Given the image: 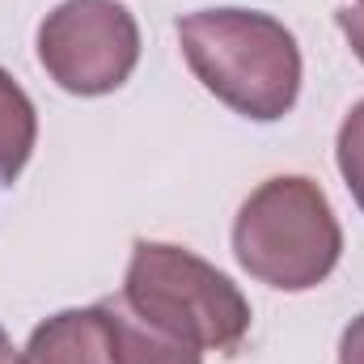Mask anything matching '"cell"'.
Masks as SVG:
<instances>
[{
    "mask_svg": "<svg viewBox=\"0 0 364 364\" xmlns=\"http://www.w3.org/2000/svg\"><path fill=\"white\" fill-rule=\"evenodd\" d=\"M178 47L195 81L242 119L275 123L296 106L301 47L259 9H199L178 17Z\"/></svg>",
    "mask_w": 364,
    "mask_h": 364,
    "instance_id": "obj_1",
    "label": "cell"
},
{
    "mask_svg": "<svg viewBox=\"0 0 364 364\" xmlns=\"http://www.w3.org/2000/svg\"><path fill=\"white\" fill-rule=\"evenodd\" d=\"M242 272L279 292H309L339 267L343 229L326 191L305 174L267 178L246 195L233 220Z\"/></svg>",
    "mask_w": 364,
    "mask_h": 364,
    "instance_id": "obj_2",
    "label": "cell"
},
{
    "mask_svg": "<svg viewBox=\"0 0 364 364\" xmlns=\"http://www.w3.org/2000/svg\"><path fill=\"white\" fill-rule=\"evenodd\" d=\"M119 301L199 352H233L250 335V301L225 272L174 242H136Z\"/></svg>",
    "mask_w": 364,
    "mask_h": 364,
    "instance_id": "obj_3",
    "label": "cell"
},
{
    "mask_svg": "<svg viewBox=\"0 0 364 364\" xmlns=\"http://www.w3.org/2000/svg\"><path fill=\"white\" fill-rule=\"evenodd\" d=\"M38 64L64 93L102 97L140 64V26L119 0H60L38 21Z\"/></svg>",
    "mask_w": 364,
    "mask_h": 364,
    "instance_id": "obj_4",
    "label": "cell"
},
{
    "mask_svg": "<svg viewBox=\"0 0 364 364\" xmlns=\"http://www.w3.org/2000/svg\"><path fill=\"white\" fill-rule=\"evenodd\" d=\"M17 364H114L102 305L60 309L47 322H38Z\"/></svg>",
    "mask_w": 364,
    "mask_h": 364,
    "instance_id": "obj_5",
    "label": "cell"
},
{
    "mask_svg": "<svg viewBox=\"0 0 364 364\" xmlns=\"http://www.w3.org/2000/svg\"><path fill=\"white\" fill-rule=\"evenodd\" d=\"M102 305V318H106V331H110V352L114 364H203V352L182 343L174 335L140 322L119 296L114 301H97Z\"/></svg>",
    "mask_w": 364,
    "mask_h": 364,
    "instance_id": "obj_6",
    "label": "cell"
},
{
    "mask_svg": "<svg viewBox=\"0 0 364 364\" xmlns=\"http://www.w3.org/2000/svg\"><path fill=\"white\" fill-rule=\"evenodd\" d=\"M38 144V110L30 93L0 68V186L17 182Z\"/></svg>",
    "mask_w": 364,
    "mask_h": 364,
    "instance_id": "obj_7",
    "label": "cell"
},
{
    "mask_svg": "<svg viewBox=\"0 0 364 364\" xmlns=\"http://www.w3.org/2000/svg\"><path fill=\"white\" fill-rule=\"evenodd\" d=\"M335 161H339V174L348 182L352 199L360 203L364 212V102H356L339 127V140H335Z\"/></svg>",
    "mask_w": 364,
    "mask_h": 364,
    "instance_id": "obj_8",
    "label": "cell"
},
{
    "mask_svg": "<svg viewBox=\"0 0 364 364\" xmlns=\"http://www.w3.org/2000/svg\"><path fill=\"white\" fill-rule=\"evenodd\" d=\"M335 21H339L348 47L356 51V60L364 64V4H343V9H335Z\"/></svg>",
    "mask_w": 364,
    "mask_h": 364,
    "instance_id": "obj_9",
    "label": "cell"
},
{
    "mask_svg": "<svg viewBox=\"0 0 364 364\" xmlns=\"http://www.w3.org/2000/svg\"><path fill=\"white\" fill-rule=\"evenodd\" d=\"M339 364H364V314L348 322V331L339 339Z\"/></svg>",
    "mask_w": 364,
    "mask_h": 364,
    "instance_id": "obj_10",
    "label": "cell"
},
{
    "mask_svg": "<svg viewBox=\"0 0 364 364\" xmlns=\"http://www.w3.org/2000/svg\"><path fill=\"white\" fill-rule=\"evenodd\" d=\"M0 364H17V356H13V343H9V335H4V326H0Z\"/></svg>",
    "mask_w": 364,
    "mask_h": 364,
    "instance_id": "obj_11",
    "label": "cell"
},
{
    "mask_svg": "<svg viewBox=\"0 0 364 364\" xmlns=\"http://www.w3.org/2000/svg\"><path fill=\"white\" fill-rule=\"evenodd\" d=\"M360 4H364V0H360Z\"/></svg>",
    "mask_w": 364,
    "mask_h": 364,
    "instance_id": "obj_12",
    "label": "cell"
}]
</instances>
